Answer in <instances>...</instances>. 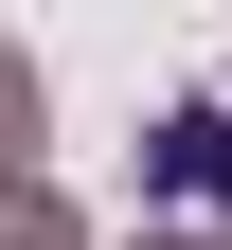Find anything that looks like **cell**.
Here are the masks:
<instances>
[{
	"mask_svg": "<svg viewBox=\"0 0 232 250\" xmlns=\"http://www.w3.org/2000/svg\"><path fill=\"white\" fill-rule=\"evenodd\" d=\"M161 197H232V107H179V143H161Z\"/></svg>",
	"mask_w": 232,
	"mask_h": 250,
	"instance_id": "6da1fadb",
	"label": "cell"
}]
</instances>
